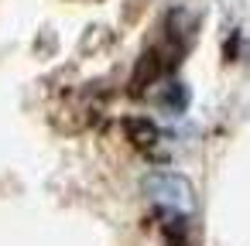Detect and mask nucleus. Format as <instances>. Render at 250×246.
<instances>
[{
  "label": "nucleus",
  "mask_w": 250,
  "mask_h": 246,
  "mask_svg": "<svg viewBox=\"0 0 250 246\" xmlns=\"http://www.w3.org/2000/svg\"><path fill=\"white\" fill-rule=\"evenodd\" d=\"M127 127H130V133H134V144H151V137H154V127H151V123L130 120Z\"/></svg>",
  "instance_id": "nucleus-2"
},
{
  "label": "nucleus",
  "mask_w": 250,
  "mask_h": 246,
  "mask_svg": "<svg viewBox=\"0 0 250 246\" xmlns=\"http://www.w3.org/2000/svg\"><path fill=\"white\" fill-rule=\"evenodd\" d=\"M141 191H144L147 202H154L168 212H178V215L195 212V188L178 171H147L141 178Z\"/></svg>",
  "instance_id": "nucleus-1"
}]
</instances>
